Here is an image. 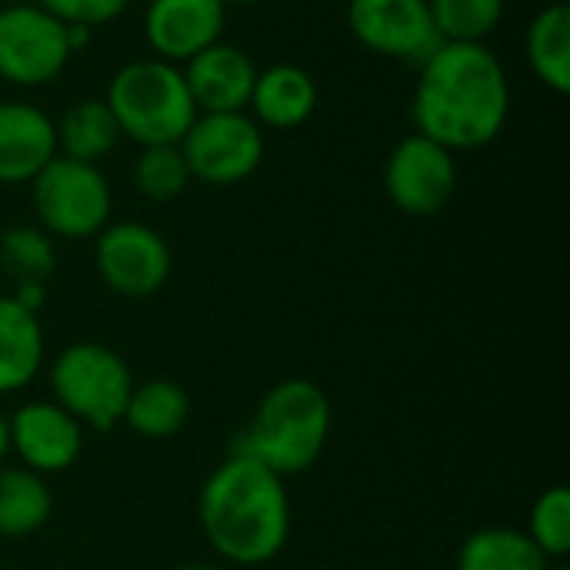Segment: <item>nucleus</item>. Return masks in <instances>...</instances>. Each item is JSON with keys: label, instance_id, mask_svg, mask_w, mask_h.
<instances>
[{"label": "nucleus", "instance_id": "1", "mask_svg": "<svg viewBox=\"0 0 570 570\" xmlns=\"http://www.w3.org/2000/svg\"><path fill=\"white\" fill-rule=\"evenodd\" d=\"M511 114L508 70L488 43H438L421 60L411 117L448 150L491 144Z\"/></svg>", "mask_w": 570, "mask_h": 570}, {"label": "nucleus", "instance_id": "2", "mask_svg": "<svg viewBox=\"0 0 570 570\" xmlns=\"http://www.w3.org/2000/svg\"><path fill=\"white\" fill-rule=\"evenodd\" d=\"M291 494L284 478L244 451H230L197 494V521L210 551L234 568L274 561L291 541Z\"/></svg>", "mask_w": 570, "mask_h": 570}, {"label": "nucleus", "instance_id": "3", "mask_svg": "<svg viewBox=\"0 0 570 570\" xmlns=\"http://www.w3.org/2000/svg\"><path fill=\"white\" fill-rule=\"evenodd\" d=\"M331 428L334 411L327 391L307 377H287L261 397L234 451H244L287 481L321 461Z\"/></svg>", "mask_w": 570, "mask_h": 570}, {"label": "nucleus", "instance_id": "4", "mask_svg": "<svg viewBox=\"0 0 570 570\" xmlns=\"http://www.w3.org/2000/svg\"><path fill=\"white\" fill-rule=\"evenodd\" d=\"M104 100L120 127V137H130L140 147L180 144L197 117L184 70L157 57L120 67L110 77Z\"/></svg>", "mask_w": 570, "mask_h": 570}, {"label": "nucleus", "instance_id": "5", "mask_svg": "<svg viewBox=\"0 0 570 570\" xmlns=\"http://www.w3.org/2000/svg\"><path fill=\"white\" fill-rule=\"evenodd\" d=\"M47 384L50 401L77 417L83 431L107 434L124 424V411L137 381L114 347L100 341H77L53 354Z\"/></svg>", "mask_w": 570, "mask_h": 570}, {"label": "nucleus", "instance_id": "6", "mask_svg": "<svg viewBox=\"0 0 570 570\" xmlns=\"http://www.w3.org/2000/svg\"><path fill=\"white\" fill-rule=\"evenodd\" d=\"M33 210L40 230L63 240L97 237L110 224V184L97 164L57 154L33 180Z\"/></svg>", "mask_w": 570, "mask_h": 570}, {"label": "nucleus", "instance_id": "7", "mask_svg": "<svg viewBox=\"0 0 570 570\" xmlns=\"http://www.w3.org/2000/svg\"><path fill=\"white\" fill-rule=\"evenodd\" d=\"M190 180L207 187H234L247 180L264 160V130L247 110L197 114L177 144Z\"/></svg>", "mask_w": 570, "mask_h": 570}, {"label": "nucleus", "instance_id": "8", "mask_svg": "<svg viewBox=\"0 0 570 570\" xmlns=\"http://www.w3.org/2000/svg\"><path fill=\"white\" fill-rule=\"evenodd\" d=\"M67 23L40 3H13L0 10V80L17 87H43L70 63Z\"/></svg>", "mask_w": 570, "mask_h": 570}, {"label": "nucleus", "instance_id": "9", "mask_svg": "<svg viewBox=\"0 0 570 570\" xmlns=\"http://www.w3.org/2000/svg\"><path fill=\"white\" fill-rule=\"evenodd\" d=\"M100 281L120 297H154L174 271L167 240L140 220H110L94 247Z\"/></svg>", "mask_w": 570, "mask_h": 570}, {"label": "nucleus", "instance_id": "10", "mask_svg": "<svg viewBox=\"0 0 570 570\" xmlns=\"http://www.w3.org/2000/svg\"><path fill=\"white\" fill-rule=\"evenodd\" d=\"M384 190L391 204L407 217L441 214L458 190L454 150L424 134H407L384 164Z\"/></svg>", "mask_w": 570, "mask_h": 570}, {"label": "nucleus", "instance_id": "11", "mask_svg": "<svg viewBox=\"0 0 570 570\" xmlns=\"http://www.w3.org/2000/svg\"><path fill=\"white\" fill-rule=\"evenodd\" d=\"M10 458L40 474H63L83 454V428L57 401H27L10 417Z\"/></svg>", "mask_w": 570, "mask_h": 570}, {"label": "nucleus", "instance_id": "12", "mask_svg": "<svg viewBox=\"0 0 570 570\" xmlns=\"http://www.w3.org/2000/svg\"><path fill=\"white\" fill-rule=\"evenodd\" d=\"M347 27L367 50L397 60H424L441 43L428 0H347Z\"/></svg>", "mask_w": 570, "mask_h": 570}, {"label": "nucleus", "instance_id": "13", "mask_svg": "<svg viewBox=\"0 0 570 570\" xmlns=\"http://www.w3.org/2000/svg\"><path fill=\"white\" fill-rule=\"evenodd\" d=\"M227 7L220 0H150L144 33L157 60L187 63L220 40Z\"/></svg>", "mask_w": 570, "mask_h": 570}, {"label": "nucleus", "instance_id": "14", "mask_svg": "<svg viewBox=\"0 0 570 570\" xmlns=\"http://www.w3.org/2000/svg\"><path fill=\"white\" fill-rule=\"evenodd\" d=\"M184 80L197 114H234V110H247L250 104L257 63L237 43L217 40L187 60Z\"/></svg>", "mask_w": 570, "mask_h": 570}, {"label": "nucleus", "instance_id": "15", "mask_svg": "<svg viewBox=\"0 0 570 570\" xmlns=\"http://www.w3.org/2000/svg\"><path fill=\"white\" fill-rule=\"evenodd\" d=\"M53 157V120L27 100H0V184H30Z\"/></svg>", "mask_w": 570, "mask_h": 570}, {"label": "nucleus", "instance_id": "16", "mask_svg": "<svg viewBox=\"0 0 570 570\" xmlns=\"http://www.w3.org/2000/svg\"><path fill=\"white\" fill-rule=\"evenodd\" d=\"M250 117L271 130H294L307 124L317 110V83L297 63H274L257 70L250 104Z\"/></svg>", "mask_w": 570, "mask_h": 570}, {"label": "nucleus", "instance_id": "17", "mask_svg": "<svg viewBox=\"0 0 570 570\" xmlns=\"http://www.w3.org/2000/svg\"><path fill=\"white\" fill-rule=\"evenodd\" d=\"M47 361V341L40 317L20 307L10 294H0V397L27 391Z\"/></svg>", "mask_w": 570, "mask_h": 570}, {"label": "nucleus", "instance_id": "18", "mask_svg": "<svg viewBox=\"0 0 570 570\" xmlns=\"http://www.w3.org/2000/svg\"><path fill=\"white\" fill-rule=\"evenodd\" d=\"M190 421V394L170 381V377H150L144 384H134L124 424L147 441H167L177 438Z\"/></svg>", "mask_w": 570, "mask_h": 570}, {"label": "nucleus", "instance_id": "19", "mask_svg": "<svg viewBox=\"0 0 570 570\" xmlns=\"http://www.w3.org/2000/svg\"><path fill=\"white\" fill-rule=\"evenodd\" d=\"M53 514V494L47 478L20 468H0V538H30Z\"/></svg>", "mask_w": 570, "mask_h": 570}, {"label": "nucleus", "instance_id": "20", "mask_svg": "<svg viewBox=\"0 0 570 570\" xmlns=\"http://www.w3.org/2000/svg\"><path fill=\"white\" fill-rule=\"evenodd\" d=\"M57 130V154L83 164H100L120 140V127L107 107V100H77L63 110L53 124Z\"/></svg>", "mask_w": 570, "mask_h": 570}, {"label": "nucleus", "instance_id": "21", "mask_svg": "<svg viewBox=\"0 0 570 570\" xmlns=\"http://www.w3.org/2000/svg\"><path fill=\"white\" fill-rule=\"evenodd\" d=\"M458 570H551V561L518 528H481L464 538Z\"/></svg>", "mask_w": 570, "mask_h": 570}, {"label": "nucleus", "instance_id": "22", "mask_svg": "<svg viewBox=\"0 0 570 570\" xmlns=\"http://www.w3.org/2000/svg\"><path fill=\"white\" fill-rule=\"evenodd\" d=\"M528 63L554 94L570 90V10L568 3L544 7L528 27Z\"/></svg>", "mask_w": 570, "mask_h": 570}, {"label": "nucleus", "instance_id": "23", "mask_svg": "<svg viewBox=\"0 0 570 570\" xmlns=\"http://www.w3.org/2000/svg\"><path fill=\"white\" fill-rule=\"evenodd\" d=\"M0 267L13 284H47L57 267V250L47 230L33 224H17L0 234Z\"/></svg>", "mask_w": 570, "mask_h": 570}, {"label": "nucleus", "instance_id": "24", "mask_svg": "<svg viewBox=\"0 0 570 570\" xmlns=\"http://www.w3.org/2000/svg\"><path fill=\"white\" fill-rule=\"evenodd\" d=\"M441 43H484L504 17V0H428Z\"/></svg>", "mask_w": 570, "mask_h": 570}, {"label": "nucleus", "instance_id": "25", "mask_svg": "<svg viewBox=\"0 0 570 570\" xmlns=\"http://www.w3.org/2000/svg\"><path fill=\"white\" fill-rule=\"evenodd\" d=\"M190 184V170L184 164V154L177 144H157L140 147V157L134 160V187L157 204H167L180 197Z\"/></svg>", "mask_w": 570, "mask_h": 570}, {"label": "nucleus", "instance_id": "26", "mask_svg": "<svg viewBox=\"0 0 570 570\" xmlns=\"http://www.w3.org/2000/svg\"><path fill=\"white\" fill-rule=\"evenodd\" d=\"M538 551L554 564L564 561L570 554V491L564 484H554L548 491L538 494V501L531 504V518H528V531H524Z\"/></svg>", "mask_w": 570, "mask_h": 570}, {"label": "nucleus", "instance_id": "27", "mask_svg": "<svg viewBox=\"0 0 570 570\" xmlns=\"http://www.w3.org/2000/svg\"><path fill=\"white\" fill-rule=\"evenodd\" d=\"M47 13H53L60 23H83V27H100L117 20L130 0H37Z\"/></svg>", "mask_w": 570, "mask_h": 570}, {"label": "nucleus", "instance_id": "28", "mask_svg": "<svg viewBox=\"0 0 570 570\" xmlns=\"http://www.w3.org/2000/svg\"><path fill=\"white\" fill-rule=\"evenodd\" d=\"M20 307L40 314V307L47 304V284H13V294H10Z\"/></svg>", "mask_w": 570, "mask_h": 570}, {"label": "nucleus", "instance_id": "29", "mask_svg": "<svg viewBox=\"0 0 570 570\" xmlns=\"http://www.w3.org/2000/svg\"><path fill=\"white\" fill-rule=\"evenodd\" d=\"M10 461V428H7V414L0 411V468Z\"/></svg>", "mask_w": 570, "mask_h": 570}, {"label": "nucleus", "instance_id": "30", "mask_svg": "<svg viewBox=\"0 0 570 570\" xmlns=\"http://www.w3.org/2000/svg\"><path fill=\"white\" fill-rule=\"evenodd\" d=\"M177 570H227L224 564H214V561H187V564H180Z\"/></svg>", "mask_w": 570, "mask_h": 570}, {"label": "nucleus", "instance_id": "31", "mask_svg": "<svg viewBox=\"0 0 570 570\" xmlns=\"http://www.w3.org/2000/svg\"><path fill=\"white\" fill-rule=\"evenodd\" d=\"M224 7H230V3H237V7H247V3H264V0H220Z\"/></svg>", "mask_w": 570, "mask_h": 570}, {"label": "nucleus", "instance_id": "32", "mask_svg": "<svg viewBox=\"0 0 570 570\" xmlns=\"http://www.w3.org/2000/svg\"><path fill=\"white\" fill-rule=\"evenodd\" d=\"M551 570H568V568H561V564H558V568H551Z\"/></svg>", "mask_w": 570, "mask_h": 570}]
</instances>
